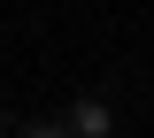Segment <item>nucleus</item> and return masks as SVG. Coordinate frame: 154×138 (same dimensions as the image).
<instances>
[{"mask_svg": "<svg viewBox=\"0 0 154 138\" xmlns=\"http://www.w3.org/2000/svg\"><path fill=\"white\" fill-rule=\"evenodd\" d=\"M8 123H16V115H8V107H0V138H8Z\"/></svg>", "mask_w": 154, "mask_h": 138, "instance_id": "3", "label": "nucleus"}, {"mask_svg": "<svg viewBox=\"0 0 154 138\" xmlns=\"http://www.w3.org/2000/svg\"><path fill=\"white\" fill-rule=\"evenodd\" d=\"M62 131H69V138H116V107H108L100 92H85L69 115H62Z\"/></svg>", "mask_w": 154, "mask_h": 138, "instance_id": "1", "label": "nucleus"}, {"mask_svg": "<svg viewBox=\"0 0 154 138\" xmlns=\"http://www.w3.org/2000/svg\"><path fill=\"white\" fill-rule=\"evenodd\" d=\"M8 138H69L62 115H31V123H8Z\"/></svg>", "mask_w": 154, "mask_h": 138, "instance_id": "2", "label": "nucleus"}]
</instances>
